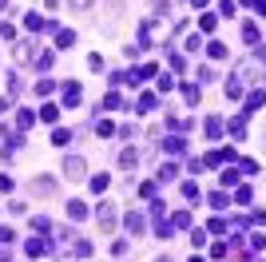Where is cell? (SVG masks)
I'll use <instances>...</instances> for the list:
<instances>
[{
    "label": "cell",
    "instance_id": "obj_47",
    "mask_svg": "<svg viewBox=\"0 0 266 262\" xmlns=\"http://www.w3.org/2000/svg\"><path fill=\"white\" fill-rule=\"evenodd\" d=\"M72 4H76V8H88V0H72Z\"/></svg>",
    "mask_w": 266,
    "mask_h": 262
},
{
    "label": "cell",
    "instance_id": "obj_7",
    "mask_svg": "<svg viewBox=\"0 0 266 262\" xmlns=\"http://www.w3.org/2000/svg\"><path fill=\"white\" fill-rule=\"evenodd\" d=\"M68 218H72V222H84V218H88V203H80V199H68Z\"/></svg>",
    "mask_w": 266,
    "mask_h": 262
},
{
    "label": "cell",
    "instance_id": "obj_33",
    "mask_svg": "<svg viewBox=\"0 0 266 262\" xmlns=\"http://www.w3.org/2000/svg\"><path fill=\"white\" fill-rule=\"evenodd\" d=\"M250 199H254V191H250V187H238V191H234V203H242V207H246Z\"/></svg>",
    "mask_w": 266,
    "mask_h": 262
},
{
    "label": "cell",
    "instance_id": "obj_22",
    "mask_svg": "<svg viewBox=\"0 0 266 262\" xmlns=\"http://www.w3.org/2000/svg\"><path fill=\"white\" fill-rule=\"evenodd\" d=\"M199 28H203V32H214V28H218V16H214V12H203V16H199Z\"/></svg>",
    "mask_w": 266,
    "mask_h": 262
},
{
    "label": "cell",
    "instance_id": "obj_43",
    "mask_svg": "<svg viewBox=\"0 0 266 262\" xmlns=\"http://www.w3.org/2000/svg\"><path fill=\"white\" fill-rule=\"evenodd\" d=\"M155 84H159V92H171V88H175V80H171V76H159Z\"/></svg>",
    "mask_w": 266,
    "mask_h": 262
},
{
    "label": "cell",
    "instance_id": "obj_20",
    "mask_svg": "<svg viewBox=\"0 0 266 262\" xmlns=\"http://www.w3.org/2000/svg\"><path fill=\"white\" fill-rule=\"evenodd\" d=\"M123 104H127V100H123L119 92H107L104 96V111H115V107H123Z\"/></svg>",
    "mask_w": 266,
    "mask_h": 262
},
{
    "label": "cell",
    "instance_id": "obj_24",
    "mask_svg": "<svg viewBox=\"0 0 266 262\" xmlns=\"http://www.w3.org/2000/svg\"><path fill=\"white\" fill-rule=\"evenodd\" d=\"M175 175H179V171H175L171 163H163V167H159V179H155V183H175Z\"/></svg>",
    "mask_w": 266,
    "mask_h": 262
},
{
    "label": "cell",
    "instance_id": "obj_13",
    "mask_svg": "<svg viewBox=\"0 0 266 262\" xmlns=\"http://www.w3.org/2000/svg\"><path fill=\"white\" fill-rule=\"evenodd\" d=\"M139 111H143V115H147V111H155V107H159V96H151V92H139Z\"/></svg>",
    "mask_w": 266,
    "mask_h": 262
},
{
    "label": "cell",
    "instance_id": "obj_5",
    "mask_svg": "<svg viewBox=\"0 0 266 262\" xmlns=\"http://www.w3.org/2000/svg\"><path fill=\"white\" fill-rule=\"evenodd\" d=\"M64 175H68V179H84V159L80 155L64 159Z\"/></svg>",
    "mask_w": 266,
    "mask_h": 262
},
{
    "label": "cell",
    "instance_id": "obj_2",
    "mask_svg": "<svg viewBox=\"0 0 266 262\" xmlns=\"http://www.w3.org/2000/svg\"><path fill=\"white\" fill-rule=\"evenodd\" d=\"M226 163H234V147H218L203 159V167H226Z\"/></svg>",
    "mask_w": 266,
    "mask_h": 262
},
{
    "label": "cell",
    "instance_id": "obj_28",
    "mask_svg": "<svg viewBox=\"0 0 266 262\" xmlns=\"http://www.w3.org/2000/svg\"><path fill=\"white\" fill-rule=\"evenodd\" d=\"M123 226H127L131 234H139V230H143V214H127V222H123Z\"/></svg>",
    "mask_w": 266,
    "mask_h": 262
},
{
    "label": "cell",
    "instance_id": "obj_40",
    "mask_svg": "<svg viewBox=\"0 0 266 262\" xmlns=\"http://www.w3.org/2000/svg\"><path fill=\"white\" fill-rule=\"evenodd\" d=\"M155 191H159V183H143V187H139V195H143V199H155Z\"/></svg>",
    "mask_w": 266,
    "mask_h": 262
},
{
    "label": "cell",
    "instance_id": "obj_3",
    "mask_svg": "<svg viewBox=\"0 0 266 262\" xmlns=\"http://www.w3.org/2000/svg\"><path fill=\"white\" fill-rule=\"evenodd\" d=\"M96 218H100V230H115V226H111V222H115V207H111V203H100V207H96Z\"/></svg>",
    "mask_w": 266,
    "mask_h": 262
},
{
    "label": "cell",
    "instance_id": "obj_11",
    "mask_svg": "<svg viewBox=\"0 0 266 262\" xmlns=\"http://www.w3.org/2000/svg\"><path fill=\"white\" fill-rule=\"evenodd\" d=\"M226 131H230L234 139H246V115H234V119L226 123Z\"/></svg>",
    "mask_w": 266,
    "mask_h": 262
},
{
    "label": "cell",
    "instance_id": "obj_27",
    "mask_svg": "<svg viewBox=\"0 0 266 262\" xmlns=\"http://www.w3.org/2000/svg\"><path fill=\"white\" fill-rule=\"evenodd\" d=\"M16 123H20V131H28V127L36 123V111H20V115H16Z\"/></svg>",
    "mask_w": 266,
    "mask_h": 262
},
{
    "label": "cell",
    "instance_id": "obj_30",
    "mask_svg": "<svg viewBox=\"0 0 266 262\" xmlns=\"http://www.w3.org/2000/svg\"><path fill=\"white\" fill-rule=\"evenodd\" d=\"M107 183H111V179H107L104 171H100V175H92V191H96V195H100V191H107Z\"/></svg>",
    "mask_w": 266,
    "mask_h": 262
},
{
    "label": "cell",
    "instance_id": "obj_18",
    "mask_svg": "<svg viewBox=\"0 0 266 262\" xmlns=\"http://www.w3.org/2000/svg\"><path fill=\"white\" fill-rule=\"evenodd\" d=\"M226 96H230V100L242 96V76H230V80H226Z\"/></svg>",
    "mask_w": 266,
    "mask_h": 262
},
{
    "label": "cell",
    "instance_id": "obj_19",
    "mask_svg": "<svg viewBox=\"0 0 266 262\" xmlns=\"http://www.w3.org/2000/svg\"><path fill=\"white\" fill-rule=\"evenodd\" d=\"M187 226H191V214H187V210L171 214V230H187Z\"/></svg>",
    "mask_w": 266,
    "mask_h": 262
},
{
    "label": "cell",
    "instance_id": "obj_36",
    "mask_svg": "<svg viewBox=\"0 0 266 262\" xmlns=\"http://www.w3.org/2000/svg\"><path fill=\"white\" fill-rule=\"evenodd\" d=\"M52 143H56V147H64V143H72V131H52Z\"/></svg>",
    "mask_w": 266,
    "mask_h": 262
},
{
    "label": "cell",
    "instance_id": "obj_29",
    "mask_svg": "<svg viewBox=\"0 0 266 262\" xmlns=\"http://www.w3.org/2000/svg\"><path fill=\"white\" fill-rule=\"evenodd\" d=\"M32 191H40V195H52L56 183H52V179H36V183H32Z\"/></svg>",
    "mask_w": 266,
    "mask_h": 262
},
{
    "label": "cell",
    "instance_id": "obj_39",
    "mask_svg": "<svg viewBox=\"0 0 266 262\" xmlns=\"http://www.w3.org/2000/svg\"><path fill=\"white\" fill-rule=\"evenodd\" d=\"M226 203H230V195H211V207L214 210H226Z\"/></svg>",
    "mask_w": 266,
    "mask_h": 262
},
{
    "label": "cell",
    "instance_id": "obj_26",
    "mask_svg": "<svg viewBox=\"0 0 266 262\" xmlns=\"http://www.w3.org/2000/svg\"><path fill=\"white\" fill-rule=\"evenodd\" d=\"M56 115H60V107H56V104H44V107H40V119H44V123H56Z\"/></svg>",
    "mask_w": 266,
    "mask_h": 262
},
{
    "label": "cell",
    "instance_id": "obj_31",
    "mask_svg": "<svg viewBox=\"0 0 266 262\" xmlns=\"http://www.w3.org/2000/svg\"><path fill=\"white\" fill-rule=\"evenodd\" d=\"M96 131H100V139H111V135H115V127H111V119H100V123H96Z\"/></svg>",
    "mask_w": 266,
    "mask_h": 262
},
{
    "label": "cell",
    "instance_id": "obj_35",
    "mask_svg": "<svg viewBox=\"0 0 266 262\" xmlns=\"http://www.w3.org/2000/svg\"><path fill=\"white\" fill-rule=\"evenodd\" d=\"M16 242V230L12 226H0V246H12Z\"/></svg>",
    "mask_w": 266,
    "mask_h": 262
},
{
    "label": "cell",
    "instance_id": "obj_12",
    "mask_svg": "<svg viewBox=\"0 0 266 262\" xmlns=\"http://www.w3.org/2000/svg\"><path fill=\"white\" fill-rule=\"evenodd\" d=\"M238 179H242V171H238V167H222V175H218V183H222V187H238Z\"/></svg>",
    "mask_w": 266,
    "mask_h": 262
},
{
    "label": "cell",
    "instance_id": "obj_38",
    "mask_svg": "<svg viewBox=\"0 0 266 262\" xmlns=\"http://www.w3.org/2000/svg\"><path fill=\"white\" fill-rule=\"evenodd\" d=\"M226 254H230V250H226V242H214V246H211V258H222V262H226Z\"/></svg>",
    "mask_w": 266,
    "mask_h": 262
},
{
    "label": "cell",
    "instance_id": "obj_17",
    "mask_svg": "<svg viewBox=\"0 0 266 262\" xmlns=\"http://www.w3.org/2000/svg\"><path fill=\"white\" fill-rule=\"evenodd\" d=\"M183 100H187V104H191V107L199 104V100H203V92H199V84H183Z\"/></svg>",
    "mask_w": 266,
    "mask_h": 262
},
{
    "label": "cell",
    "instance_id": "obj_15",
    "mask_svg": "<svg viewBox=\"0 0 266 262\" xmlns=\"http://www.w3.org/2000/svg\"><path fill=\"white\" fill-rule=\"evenodd\" d=\"M258 36H262V32H258V24H254V20H246V24H242V40H246V44H258Z\"/></svg>",
    "mask_w": 266,
    "mask_h": 262
},
{
    "label": "cell",
    "instance_id": "obj_9",
    "mask_svg": "<svg viewBox=\"0 0 266 262\" xmlns=\"http://www.w3.org/2000/svg\"><path fill=\"white\" fill-rule=\"evenodd\" d=\"M52 36H56L60 48H72V44H76V32H72V28H56V24H52Z\"/></svg>",
    "mask_w": 266,
    "mask_h": 262
},
{
    "label": "cell",
    "instance_id": "obj_42",
    "mask_svg": "<svg viewBox=\"0 0 266 262\" xmlns=\"http://www.w3.org/2000/svg\"><path fill=\"white\" fill-rule=\"evenodd\" d=\"M246 222H250V226H266V210H254V214H250Z\"/></svg>",
    "mask_w": 266,
    "mask_h": 262
},
{
    "label": "cell",
    "instance_id": "obj_23",
    "mask_svg": "<svg viewBox=\"0 0 266 262\" xmlns=\"http://www.w3.org/2000/svg\"><path fill=\"white\" fill-rule=\"evenodd\" d=\"M183 195H187V203H195V207H199V199H203V191H199L195 183H183Z\"/></svg>",
    "mask_w": 266,
    "mask_h": 262
},
{
    "label": "cell",
    "instance_id": "obj_4",
    "mask_svg": "<svg viewBox=\"0 0 266 262\" xmlns=\"http://www.w3.org/2000/svg\"><path fill=\"white\" fill-rule=\"evenodd\" d=\"M44 250H48V242H44V234H32V238L24 242V254H28V258H40Z\"/></svg>",
    "mask_w": 266,
    "mask_h": 262
},
{
    "label": "cell",
    "instance_id": "obj_16",
    "mask_svg": "<svg viewBox=\"0 0 266 262\" xmlns=\"http://www.w3.org/2000/svg\"><path fill=\"white\" fill-rule=\"evenodd\" d=\"M183 147H187V143H183V135H171V139H163V151H167V155H179Z\"/></svg>",
    "mask_w": 266,
    "mask_h": 262
},
{
    "label": "cell",
    "instance_id": "obj_46",
    "mask_svg": "<svg viewBox=\"0 0 266 262\" xmlns=\"http://www.w3.org/2000/svg\"><path fill=\"white\" fill-rule=\"evenodd\" d=\"M250 12H258V16H266V0H254V8Z\"/></svg>",
    "mask_w": 266,
    "mask_h": 262
},
{
    "label": "cell",
    "instance_id": "obj_1",
    "mask_svg": "<svg viewBox=\"0 0 266 262\" xmlns=\"http://www.w3.org/2000/svg\"><path fill=\"white\" fill-rule=\"evenodd\" d=\"M203 135H207L211 143H218V139L226 135V119H222V115H207V123H203Z\"/></svg>",
    "mask_w": 266,
    "mask_h": 262
},
{
    "label": "cell",
    "instance_id": "obj_10",
    "mask_svg": "<svg viewBox=\"0 0 266 262\" xmlns=\"http://www.w3.org/2000/svg\"><path fill=\"white\" fill-rule=\"evenodd\" d=\"M24 28H28V32H44V28H48V20H44L40 12H28V16H24Z\"/></svg>",
    "mask_w": 266,
    "mask_h": 262
},
{
    "label": "cell",
    "instance_id": "obj_50",
    "mask_svg": "<svg viewBox=\"0 0 266 262\" xmlns=\"http://www.w3.org/2000/svg\"><path fill=\"white\" fill-rule=\"evenodd\" d=\"M254 262H258V258H254Z\"/></svg>",
    "mask_w": 266,
    "mask_h": 262
},
{
    "label": "cell",
    "instance_id": "obj_48",
    "mask_svg": "<svg viewBox=\"0 0 266 262\" xmlns=\"http://www.w3.org/2000/svg\"><path fill=\"white\" fill-rule=\"evenodd\" d=\"M191 4H195V8H203V4H207V0H191Z\"/></svg>",
    "mask_w": 266,
    "mask_h": 262
},
{
    "label": "cell",
    "instance_id": "obj_6",
    "mask_svg": "<svg viewBox=\"0 0 266 262\" xmlns=\"http://www.w3.org/2000/svg\"><path fill=\"white\" fill-rule=\"evenodd\" d=\"M119 167H123V171H135V167H139V151H135V147H123V151H119Z\"/></svg>",
    "mask_w": 266,
    "mask_h": 262
},
{
    "label": "cell",
    "instance_id": "obj_37",
    "mask_svg": "<svg viewBox=\"0 0 266 262\" xmlns=\"http://www.w3.org/2000/svg\"><path fill=\"white\" fill-rule=\"evenodd\" d=\"M250 250H254V254H258V250H266V238H262V234H258V230L250 234Z\"/></svg>",
    "mask_w": 266,
    "mask_h": 262
},
{
    "label": "cell",
    "instance_id": "obj_21",
    "mask_svg": "<svg viewBox=\"0 0 266 262\" xmlns=\"http://www.w3.org/2000/svg\"><path fill=\"white\" fill-rule=\"evenodd\" d=\"M207 56H211V60H226V44H222V40H211V44H207Z\"/></svg>",
    "mask_w": 266,
    "mask_h": 262
},
{
    "label": "cell",
    "instance_id": "obj_34",
    "mask_svg": "<svg viewBox=\"0 0 266 262\" xmlns=\"http://www.w3.org/2000/svg\"><path fill=\"white\" fill-rule=\"evenodd\" d=\"M32 230H36V234H48V230H52V222L40 214V218H32Z\"/></svg>",
    "mask_w": 266,
    "mask_h": 262
},
{
    "label": "cell",
    "instance_id": "obj_25",
    "mask_svg": "<svg viewBox=\"0 0 266 262\" xmlns=\"http://www.w3.org/2000/svg\"><path fill=\"white\" fill-rule=\"evenodd\" d=\"M207 226H211V234H226V230H230V222H226V218H218V214H214Z\"/></svg>",
    "mask_w": 266,
    "mask_h": 262
},
{
    "label": "cell",
    "instance_id": "obj_14",
    "mask_svg": "<svg viewBox=\"0 0 266 262\" xmlns=\"http://www.w3.org/2000/svg\"><path fill=\"white\" fill-rule=\"evenodd\" d=\"M266 104V92H258V88H254V92H250V96H246V111H242V115H250V111H258V107Z\"/></svg>",
    "mask_w": 266,
    "mask_h": 262
},
{
    "label": "cell",
    "instance_id": "obj_32",
    "mask_svg": "<svg viewBox=\"0 0 266 262\" xmlns=\"http://www.w3.org/2000/svg\"><path fill=\"white\" fill-rule=\"evenodd\" d=\"M234 163H242V167H238L242 175H254V171H258V159H234Z\"/></svg>",
    "mask_w": 266,
    "mask_h": 262
},
{
    "label": "cell",
    "instance_id": "obj_49",
    "mask_svg": "<svg viewBox=\"0 0 266 262\" xmlns=\"http://www.w3.org/2000/svg\"><path fill=\"white\" fill-rule=\"evenodd\" d=\"M191 262H203V258H191Z\"/></svg>",
    "mask_w": 266,
    "mask_h": 262
},
{
    "label": "cell",
    "instance_id": "obj_8",
    "mask_svg": "<svg viewBox=\"0 0 266 262\" xmlns=\"http://www.w3.org/2000/svg\"><path fill=\"white\" fill-rule=\"evenodd\" d=\"M60 96H64V100H60V104L76 107V104H80V84H64V88H60Z\"/></svg>",
    "mask_w": 266,
    "mask_h": 262
},
{
    "label": "cell",
    "instance_id": "obj_45",
    "mask_svg": "<svg viewBox=\"0 0 266 262\" xmlns=\"http://www.w3.org/2000/svg\"><path fill=\"white\" fill-rule=\"evenodd\" d=\"M0 191H4V195L12 191V175H0Z\"/></svg>",
    "mask_w": 266,
    "mask_h": 262
},
{
    "label": "cell",
    "instance_id": "obj_41",
    "mask_svg": "<svg viewBox=\"0 0 266 262\" xmlns=\"http://www.w3.org/2000/svg\"><path fill=\"white\" fill-rule=\"evenodd\" d=\"M167 60H171V68H175V72H183V68H187V60H183V56H179V52H171V56H167Z\"/></svg>",
    "mask_w": 266,
    "mask_h": 262
},
{
    "label": "cell",
    "instance_id": "obj_44",
    "mask_svg": "<svg viewBox=\"0 0 266 262\" xmlns=\"http://www.w3.org/2000/svg\"><path fill=\"white\" fill-rule=\"evenodd\" d=\"M0 36H4V40H16V28H12V24H0Z\"/></svg>",
    "mask_w": 266,
    "mask_h": 262
}]
</instances>
